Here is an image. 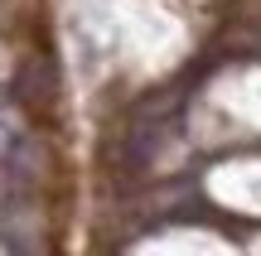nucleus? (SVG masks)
<instances>
[{"label": "nucleus", "mask_w": 261, "mask_h": 256, "mask_svg": "<svg viewBox=\"0 0 261 256\" xmlns=\"http://www.w3.org/2000/svg\"><path fill=\"white\" fill-rule=\"evenodd\" d=\"M0 5H5V0H0Z\"/></svg>", "instance_id": "1"}]
</instances>
